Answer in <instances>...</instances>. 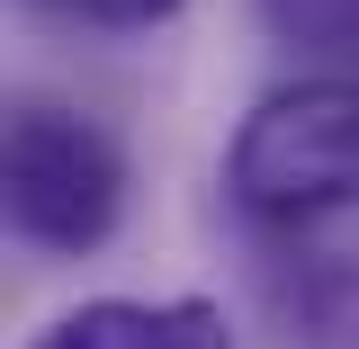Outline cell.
I'll return each instance as SVG.
<instances>
[{"instance_id": "obj_1", "label": "cell", "mask_w": 359, "mask_h": 349, "mask_svg": "<svg viewBox=\"0 0 359 349\" xmlns=\"http://www.w3.org/2000/svg\"><path fill=\"white\" fill-rule=\"evenodd\" d=\"M233 197L269 224L359 206V81H297L233 134Z\"/></svg>"}, {"instance_id": "obj_2", "label": "cell", "mask_w": 359, "mask_h": 349, "mask_svg": "<svg viewBox=\"0 0 359 349\" xmlns=\"http://www.w3.org/2000/svg\"><path fill=\"white\" fill-rule=\"evenodd\" d=\"M9 233L36 251H99L126 215V162L117 143L72 108H18L9 117Z\"/></svg>"}, {"instance_id": "obj_3", "label": "cell", "mask_w": 359, "mask_h": 349, "mask_svg": "<svg viewBox=\"0 0 359 349\" xmlns=\"http://www.w3.org/2000/svg\"><path fill=\"white\" fill-rule=\"evenodd\" d=\"M36 349H233L216 305L171 296V305H135V296H99V305L45 322Z\"/></svg>"}, {"instance_id": "obj_4", "label": "cell", "mask_w": 359, "mask_h": 349, "mask_svg": "<svg viewBox=\"0 0 359 349\" xmlns=\"http://www.w3.org/2000/svg\"><path fill=\"white\" fill-rule=\"evenodd\" d=\"M261 27L314 63L359 72V0H261Z\"/></svg>"}, {"instance_id": "obj_5", "label": "cell", "mask_w": 359, "mask_h": 349, "mask_svg": "<svg viewBox=\"0 0 359 349\" xmlns=\"http://www.w3.org/2000/svg\"><path fill=\"white\" fill-rule=\"evenodd\" d=\"M45 9H63V18H90V27H153V18H171L180 0H45Z\"/></svg>"}]
</instances>
